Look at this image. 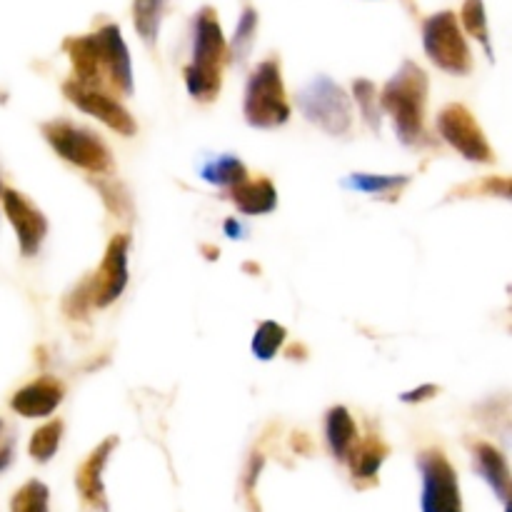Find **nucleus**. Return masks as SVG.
Masks as SVG:
<instances>
[{"label":"nucleus","instance_id":"nucleus-1","mask_svg":"<svg viewBox=\"0 0 512 512\" xmlns=\"http://www.w3.org/2000/svg\"><path fill=\"white\" fill-rule=\"evenodd\" d=\"M73 65L75 83L95 90H115L118 95H133V63L123 33L115 23L103 25L88 35H75L63 43Z\"/></svg>","mask_w":512,"mask_h":512},{"label":"nucleus","instance_id":"nucleus-2","mask_svg":"<svg viewBox=\"0 0 512 512\" xmlns=\"http://www.w3.org/2000/svg\"><path fill=\"white\" fill-rule=\"evenodd\" d=\"M225 60H228V43H225L218 13L205 5L193 20V55L183 70L190 98L198 103H213L218 98Z\"/></svg>","mask_w":512,"mask_h":512},{"label":"nucleus","instance_id":"nucleus-3","mask_svg":"<svg viewBox=\"0 0 512 512\" xmlns=\"http://www.w3.org/2000/svg\"><path fill=\"white\" fill-rule=\"evenodd\" d=\"M428 73L413 60H405L378 95L380 110L395 123V135L403 145L425 140V108H428Z\"/></svg>","mask_w":512,"mask_h":512},{"label":"nucleus","instance_id":"nucleus-4","mask_svg":"<svg viewBox=\"0 0 512 512\" xmlns=\"http://www.w3.org/2000/svg\"><path fill=\"white\" fill-rule=\"evenodd\" d=\"M243 115L250 128L273 130L290 120V103L285 95L280 60L268 58L253 68L245 83Z\"/></svg>","mask_w":512,"mask_h":512},{"label":"nucleus","instance_id":"nucleus-5","mask_svg":"<svg viewBox=\"0 0 512 512\" xmlns=\"http://www.w3.org/2000/svg\"><path fill=\"white\" fill-rule=\"evenodd\" d=\"M40 133H43L45 143L58 153V158L85 170V173L103 175L113 168V153L105 145V140L83 125L58 118L40 125Z\"/></svg>","mask_w":512,"mask_h":512},{"label":"nucleus","instance_id":"nucleus-6","mask_svg":"<svg viewBox=\"0 0 512 512\" xmlns=\"http://www.w3.org/2000/svg\"><path fill=\"white\" fill-rule=\"evenodd\" d=\"M298 110L308 123L333 138H343L353 130V103L350 95L328 75L310 80L295 98Z\"/></svg>","mask_w":512,"mask_h":512},{"label":"nucleus","instance_id":"nucleus-7","mask_svg":"<svg viewBox=\"0 0 512 512\" xmlns=\"http://www.w3.org/2000/svg\"><path fill=\"white\" fill-rule=\"evenodd\" d=\"M423 48L428 58L445 73L468 75L473 70V55L453 10H440L425 18Z\"/></svg>","mask_w":512,"mask_h":512},{"label":"nucleus","instance_id":"nucleus-8","mask_svg":"<svg viewBox=\"0 0 512 512\" xmlns=\"http://www.w3.org/2000/svg\"><path fill=\"white\" fill-rule=\"evenodd\" d=\"M418 470L423 478V512H463L458 473L443 450H423L418 455Z\"/></svg>","mask_w":512,"mask_h":512},{"label":"nucleus","instance_id":"nucleus-9","mask_svg":"<svg viewBox=\"0 0 512 512\" xmlns=\"http://www.w3.org/2000/svg\"><path fill=\"white\" fill-rule=\"evenodd\" d=\"M438 133L450 148L458 150L465 160L470 163H480V165H488L495 160L493 148H490L488 138H485L483 128L480 123L475 120V115L470 113L465 105L460 103H450L445 105L443 110L438 113Z\"/></svg>","mask_w":512,"mask_h":512},{"label":"nucleus","instance_id":"nucleus-10","mask_svg":"<svg viewBox=\"0 0 512 512\" xmlns=\"http://www.w3.org/2000/svg\"><path fill=\"white\" fill-rule=\"evenodd\" d=\"M128 255H130V238L125 233H118L110 238L105 248L103 263L88 278L90 303L95 308H108L128 288Z\"/></svg>","mask_w":512,"mask_h":512},{"label":"nucleus","instance_id":"nucleus-11","mask_svg":"<svg viewBox=\"0 0 512 512\" xmlns=\"http://www.w3.org/2000/svg\"><path fill=\"white\" fill-rule=\"evenodd\" d=\"M63 95L75 105V108L93 115L95 120L108 125L110 130H115V133L123 135V138H130V135H135V130H138L130 110L125 108L120 100L110 98V93H105V90L85 88V85L75 83V80H65Z\"/></svg>","mask_w":512,"mask_h":512},{"label":"nucleus","instance_id":"nucleus-12","mask_svg":"<svg viewBox=\"0 0 512 512\" xmlns=\"http://www.w3.org/2000/svg\"><path fill=\"white\" fill-rule=\"evenodd\" d=\"M0 198H3L5 215H8L15 235H18V248L20 253H23V258H33V255H38L50 228L43 210H40L35 203H30L23 193H18V190L13 188L0 190Z\"/></svg>","mask_w":512,"mask_h":512},{"label":"nucleus","instance_id":"nucleus-13","mask_svg":"<svg viewBox=\"0 0 512 512\" xmlns=\"http://www.w3.org/2000/svg\"><path fill=\"white\" fill-rule=\"evenodd\" d=\"M118 438H105L88 458L83 460V465L78 468L75 475V488H78L80 500L88 510L95 512H108V498H105V485H103V470L108 465L110 455H113Z\"/></svg>","mask_w":512,"mask_h":512},{"label":"nucleus","instance_id":"nucleus-14","mask_svg":"<svg viewBox=\"0 0 512 512\" xmlns=\"http://www.w3.org/2000/svg\"><path fill=\"white\" fill-rule=\"evenodd\" d=\"M63 395V383L58 378H53V375H43V378L33 380L25 388H20L10 398V408L18 415H23V418H48L63 403Z\"/></svg>","mask_w":512,"mask_h":512},{"label":"nucleus","instance_id":"nucleus-15","mask_svg":"<svg viewBox=\"0 0 512 512\" xmlns=\"http://www.w3.org/2000/svg\"><path fill=\"white\" fill-rule=\"evenodd\" d=\"M473 463L478 470L480 478L490 485L495 495L500 498V503H510L512 493V480H510V468L505 455L500 453L495 445L490 443H475L473 445Z\"/></svg>","mask_w":512,"mask_h":512},{"label":"nucleus","instance_id":"nucleus-16","mask_svg":"<svg viewBox=\"0 0 512 512\" xmlns=\"http://www.w3.org/2000/svg\"><path fill=\"white\" fill-rule=\"evenodd\" d=\"M230 200L243 215H268L278 208V190L268 178H245L230 188Z\"/></svg>","mask_w":512,"mask_h":512},{"label":"nucleus","instance_id":"nucleus-17","mask_svg":"<svg viewBox=\"0 0 512 512\" xmlns=\"http://www.w3.org/2000/svg\"><path fill=\"white\" fill-rule=\"evenodd\" d=\"M390 448L378 438V435H368L365 440H358L353 445V450L348 453V463H350V473L358 483H373L378 480V470L380 465L385 463L388 458Z\"/></svg>","mask_w":512,"mask_h":512},{"label":"nucleus","instance_id":"nucleus-18","mask_svg":"<svg viewBox=\"0 0 512 512\" xmlns=\"http://www.w3.org/2000/svg\"><path fill=\"white\" fill-rule=\"evenodd\" d=\"M325 440H328V448L335 455V460L345 463L353 445L358 443V428H355V420L348 408L335 405V408L328 410V415H325Z\"/></svg>","mask_w":512,"mask_h":512},{"label":"nucleus","instance_id":"nucleus-19","mask_svg":"<svg viewBox=\"0 0 512 512\" xmlns=\"http://www.w3.org/2000/svg\"><path fill=\"white\" fill-rule=\"evenodd\" d=\"M410 175H373V173H350L348 178L343 180V185L348 190H355V193L373 195V198L380 200H398L403 195V190L410 185Z\"/></svg>","mask_w":512,"mask_h":512},{"label":"nucleus","instance_id":"nucleus-20","mask_svg":"<svg viewBox=\"0 0 512 512\" xmlns=\"http://www.w3.org/2000/svg\"><path fill=\"white\" fill-rule=\"evenodd\" d=\"M165 10H168V0H133L135 30L148 48H155V43H158Z\"/></svg>","mask_w":512,"mask_h":512},{"label":"nucleus","instance_id":"nucleus-21","mask_svg":"<svg viewBox=\"0 0 512 512\" xmlns=\"http://www.w3.org/2000/svg\"><path fill=\"white\" fill-rule=\"evenodd\" d=\"M200 178L210 185H218V188H233L248 178V168L235 155H218L200 168Z\"/></svg>","mask_w":512,"mask_h":512},{"label":"nucleus","instance_id":"nucleus-22","mask_svg":"<svg viewBox=\"0 0 512 512\" xmlns=\"http://www.w3.org/2000/svg\"><path fill=\"white\" fill-rule=\"evenodd\" d=\"M255 33H258V10L253 5H245L240 13L238 25H235L233 40L228 45V60L233 63H245L255 43Z\"/></svg>","mask_w":512,"mask_h":512},{"label":"nucleus","instance_id":"nucleus-23","mask_svg":"<svg viewBox=\"0 0 512 512\" xmlns=\"http://www.w3.org/2000/svg\"><path fill=\"white\" fill-rule=\"evenodd\" d=\"M285 338H288V330H285L283 325L275 323V320H263V323L258 325V330H255L250 350H253L255 358L268 363V360H273L275 355H278V350L283 348Z\"/></svg>","mask_w":512,"mask_h":512},{"label":"nucleus","instance_id":"nucleus-24","mask_svg":"<svg viewBox=\"0 0 512 512\" xmlns=\"http://www.w3.org/2000/svg\"><path fill=\"white\" fill-rule=\"evenodd\" d=\"M63 430H65L63 420H50V423H45L43 428L35 430L28 445L30 458L38 460V463H48V460H53V455L58 453L60 448V440H63Z\"/></svg>","mask_w":512,"mask_h":512},{"label":"nucleus","instance_id":"nucleus-25","mask_svg":"<svg viewBox=\"0 0 512 512\" xmlns=\"http://www.w3.org/2000/svg\"><path fill=\"white\" fill-rule=\"evenodd\" d=\"M460 18H463V28L468 30V35H473V38L483 45V50L488 53V58L493 60V43H490L488 15H485L483 0H465Z\"/></svg>","mask_w":512,"mask_h":512},{"label":"nucleus","instance_id":"nucleus-26","mask_svg":"<svg viewBox=\"0 0 512 512\" xmlns=\"http://www.w3.org/2000/svg\"><path fill=\"white\" fill-rule=\"evenodd\" d=\"M353 98L355 103L360 105V113H363L368 128H373L375 133H380V128H383V110H380L378 88H375L373 80H365V78L355 80Z\"/></svg>","mask_w":512,"mask_h":512},{"label":"nucleus","instance_id":"nucleus-27","mask_svg":"<svg viewBox=\"0 0 512 512\" xmlns=\"http://www.w3.org/2000/svg\"><path fill=\"white\" fill-rule=\"evenodd\" d=\"M50 493L40 480H28L10 500V512H50Z\"/></svg>","mask_w":512,"mask_h":512},{"label":"nucleus","instance_id":"nucleus-28","mask_svg":"<svg viewBox=\"0 0 512 512\" xmlns=\"http://www.w3.org/2000/svg\"><path fill=\"white\" fill-rule=\"evenodd\" d=\"M90 290H88V278L80 280L78 285H75L73 290H70L68 295H65L63 300V310L68 313V318H75V320H83L85 315H88L90 310Z\"/></svg>","mask_w":512,"mask_h":512},{"label":"nucleus","instance_id":"nucleus-29","mask_svg":"<svg viewBox=\"0 0 512 512\" xmlns=\"http://www.w3.org/2000/svg\"><path fill=\"white\" fill-rule=\"evenodd\" d=\"M440 393V388L438 385H430V383H425V385H420V388H415V390H408V393H403L400 395V400H403V403H423V400H430V398H435V395Z\"/></svg>","mask_w":512,"mask_h":512},{"label":"nucleus","instance_id":"nucleus-30","mask_svg":"<svg viewBox=\"0 0 512 512\" xmlns=\"http://www.w3.org/2000/svg\"><path fill=\"white\" fill-rule=\"evenodd\" d=\"M13 455H15L13 443H5L3 448H0V473L10 468V463H13Z\"/></svg>","mask_w":512,"mask_h":512},{"label":"nucleus","instance_id":"nucleus-31","mask_svg":"<svg viewBox=\"0 0 512 512\" xmlns=\"http://www.w3.org/2000/svg\"><path fill=\"white\" fill-rule=\"evenodd\" d=\"M223 228H225V233H228V238H243V228H240L238 220H233V218L225 220Z\"/></svg>","mask_w":512,"mask_h":512},{"label":"nucleus","instance_id":"nucleus-32","mask_svg":"<svg viewBox=\"0 0 512 512\" xmlns=\"http://www.w3.org/2000/svg\"><path fill=\"white\" fill-rule=\"evenodd\" d=\"M0 190H3V180H0Z\"/></svg>","mask_w":512,"mask_h":512},{"label":"nucleus","instance_id":"nucleus-33","mask_svg":"<svg viewBox=\"0 0 512 512\" xmlns=\"http://www.w3.org/2000/svg\"><path fill=\"white\" fill-rule=\"evenodd\" d=\"M0 428H3V423H0Z\"/></svg>","mask_w":512,"mask_h":512}]
</instances>
